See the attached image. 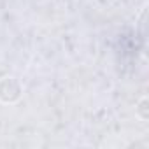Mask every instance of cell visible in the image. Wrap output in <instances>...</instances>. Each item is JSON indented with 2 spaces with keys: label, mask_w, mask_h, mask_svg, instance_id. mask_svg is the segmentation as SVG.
Returning <instances> with one entry per match:
<instances>
[{
  "label": "cell",
  "mask_w": 149,
  "mask_h": 149,
  "mask_svg": "<svg viewBox=\"0 0 149 149\" xmlns=\"http://www.w3.org/2000/svg\"><path fill=\"white\" fill-rule=\"evenodd\" d=\"M23 95V86L16 77H2L0 79V102L2 104H16Z\"/></svg>",
  "instance_id": "6da1fadb"
}]
</instances>
